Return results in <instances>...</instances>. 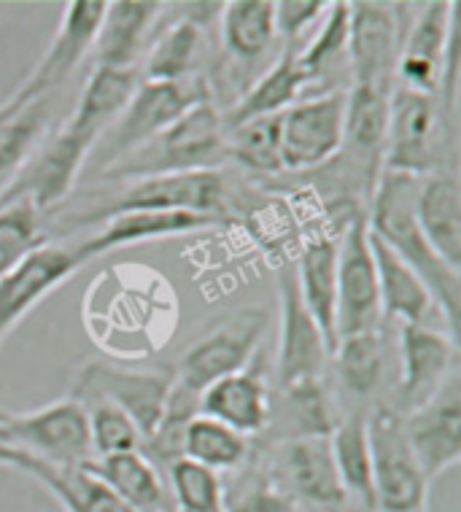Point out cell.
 <instances>
[{
    "instance_id": "obj_11",
    "label": "cell",
    "mask_w": 461,
    "mask_h": 512,
    "mask_svg": "<svg viewBox=\"0 0 461 512\" xmlns=\"http://www.w3.org/2000/svg\"><path fill=\"white\" fill-rule=\"evenodd\" d=\"M6 432L22 451L52 467H81L95 459L87 410L76 399H60L33 413L9 415Z\"/></svg>"
},
{
    "instance_id": "obj_31",
    "label": "cell",
    "mask_w": 461,
    "mask_h": 512,
    "mask_svg": "<svg viewBox=\"0 0 461 512\" xmlns=\"http://www.w3.org/2000/svg\"><path fill=\"white\" fill-rule=\"evenodd\" d=\"M30 477H36L65 512H135L87 467H52L36 461Z\"/></svg>"
},
{
    "instance_id": "obj_27",
    "label": "cell",
    "mask_w": 461,
    "mask_h": 512,
    "mask_svg": "<svg viewBox=\"0 0 461 512\" xmlns=\"http://www.w3.org/2000/svg\"><path fill=\"white\" fill-rule=\"evenodd\" d=\"M81 467H87L92 475H98L130 510L173 512L168 483H165L160 469L154 467V461L146 459L143 451L103 456V459H92Z\"/></svg>"
},
{
    "instance_id": "obj_46",
    "label": "cell",
    "mask_w": 461,
    "mask_h": 512,
    "mask_svg": "<svg viewBox=\"0 0 461 512\" xmlns=\"http://www.w3.org/2000/svg\"><path fill=\"white\" fill-rule=\"evenodd\" d=\"M9 415L11 413H6V410H0V424H6V421H9Z\"/></svg>"
},
{
    "instance_id": "obj_14",
    "label": "cell",
    "mask_w": 461,
    "mask_h": 512,
    "mask_svg": "<svg viewBox=\"0 0 461 512\" xmlns=\"http://www.w3.org/2000/svg\"><path fill=\"white\" fill-rule=\"evenodd\" d=\"M103 11H106L103 0H73V3H68L52 44L11 98L17 103H33L38 98L54 95L63 87L65 81L71 79V73L79 68L84 54L95 44Z\"/></svg>"
},
{
    "instance_id": "obj_30",
    "label": "cell",
    "mask_w": 461,
    "mask_h": 512,
    "mask_svg": "<svg viewBox=\"0 0 461 512\" xmlns=\"http://www.w3.org/2000/svg\"><path fill=\"white\" fill-rule=\"evenodd\" d=\"M391 92L375 87H354L346 95V133L343 146H351L356 157L367 162L370 176L378 170V159H383L386 133H389ZM378 178V176H375Z\"/></svg>"
},
{
    "instance_id": "obj_12",
    "label": "cell",
    "mask_w": 461,
    "mask_h": 512,
    "mask_svg": "<svg viewBox=\"0 0 461 512\" xmlns=\"http://www.w3.org/2000/svg\"><path fill=\"white\" fill-rule=\"evenodd\" d=\"M402 429L429 483L456 467L461 459L459 375L451 372L435 394L418 402L408 418H402Z\"/></svg>"
},
{
    "instance_id": "obj_45",
    "label": "cell",
    "mask_w": 461,
    "mask_h": 512,
    "mask_svg": "<svg viewBox=\"0 0 461 512\" xmlns=\"http://www.w3.org/2000/svg\"><path fill=\"white\" fill-rule=\"evenodd\" d=\"M36 461V456H30L27 451H22L17 442L11 440V434L6 432V424H0V467L22 469L25 475H30V469H33Z\"/></svg>"
},
{
    "instance_id": "obj_44",
    "label": "cell",
    "mask_w": 461,
    "mask_h": 512,
    "mask_svg": "<svg viewBox=\"0 0 461 512\" xmlns=\"http://www.w3.org/2000/svg\"><path fill=\"white\" fill-rule=\"evenodd\" d=\"M329 3L324 0H281L275 3V33L289 38L294 44L305 33V27L327 14Z\"/></svg>"
},
{
    "instance_id": "obj_28",
    "label": "cell",
    "mask_w": 461,
    "mask_h": 512,
    "mask_svg": "<svg viewBox=\"0 0 461 512\" xmlns=\"http://www.w3.org/2000/svg\"><path fill=\"white\" fill-rule=\"evenodd\" d=\"M308 81H311V76L302 71L300 62H297V46L289 44L281 52V57L273 62V68L243 95V100L235 106L224 127L251 122L259 116L284 114L286 108H292L300 100V92L308 87Z\"/></svg>"
},
{
    "instance_id": "obj_10",
    "label": "cell",
    "mask_w": 461,
    "mask_h": 512,
    "mask_svg": "<svg viewBox=\"0 0 461 512\" xmlns=\"http://www.w3.org/2000/svg\"><path fill=\"white\" fill-rule=\"evenodd\" d=\"M173 380L176 378H170L168 372L122 370V367H111V364L92 362L79 372V378L73 383L71 399L81 405L108 402V405L119 407L122 413L130 415V421L138 426V432L146 442L160 424Z\"/></svg>"
},
{
    "instance_id": "obj_24",
    "label": "cell",
    "mask_w": 461,
    "mask_h": 512,
    "mask_svg": "<svg viewBox=\"0 0 461 512\" xmlns=\"http://www.w3.org/2000/svg\"><path fill=\"white\" fill-rule=\"evenodd\" d=\"M416 221L432 246L453 273L461 267V195L456 178L432 173L421 178L416 195Z\"/></svg>"
},
{
    "instance_id": "obj_32",
    "label": "cell",
    "mask_w": 461,
    "mask_h": 512,
    "mask_svg": "<svg viewBox=\"0 0 461 512\" xmlns=\"http://www.w3.org/2000/svg\"><path fill=\"white\" fill-rule=\"evenodd\" d=\"M224 46L238 60H257L273 46L275 3L270 0H232L222 9Z\"/></svg>"
},
{
    "instance_id": "obj_15",
    "label": "cell",
    "mask_w": 461,
    "mask_h": 512,
    "mask_svg": "<svg viewBox=\"0 0 461 512\" xmlns=\"http://www.w3.org/2000/svg\"><path fill=\"white\" fill-rule=\"evenodd\" d=\"M270 469L297 504L305 502L324 512L359 510L340 483L329 437H294L284 442Z\"/></svg>"
},
{
    "instance_id": "obj_5",
    "label": "cell",
    "mask_w": 461,
    "mask_h": 512,
    "mask_svg": "<svg viewBox=\"0 0 461 512\" xmlns=\"http://www.w3.org/2000/svg\"><path fill=\"white\" fill-rule=\"evenodd\" d=\"M122 192L98 211L79 216V224H103L111 216L130 211H195L227 219V186L219 170L168 173L122 181Z\"/></svg>"
},
{
    "instance_id": "obj_20",
    "label": "cell",
    "mask_w": 461,
    "mask_h": 512,
    "mask_svg": "<svg viewBox=\"0 0 461 512\" xmlns=\"http://www.w3.org/2000/svg\"><path fill=\"white\" fill-rule=\"evenodd\" d=\"M224 221L227 219H222V216L195 211H130L106 219L98 235L81 240L76 246H79L84 262H89L92 256L106 254V251H114V248L208 230V227H219Z\"/></svg>"
},
{
    "instance_id": "obj_41",
    "label": "cell",
    "mask_w": 461,
    "mask_h": 512,
    "mask_svg": "<svg viewBox=\"0 0 461 512\" xmlns=\"http://www.w3.org/2000/svg\"><path fill=\"white\" fill-rule=\"evenodd\" d=\"M89 418V437H92V453L95 459L116 456V453L141 451L143 437L138 426L130 421L119 407L108 402H87L84 405Z\"/></svg>"
},
{
    "instance_id": "obj_36",
    "label": "cell",
    "mask_w": 461,
    "mask_h": 512,
    "mask_svg": "<svg viewBox=\"0 0 461 512\" xmlns=\"http://www.w3.org/2000/svg\"><path fill=\"white\" fill-rule=\"evenodd\" d=\"M294 502L267 464H243L224 483V512H297Z\"/></svg>"
},
{
    "instance_id": "obj_40",
    "label": "cell",
    "mask_w": 461,
    "mask_h": 512,
    "mask_svg": "<svg viewBox=\"0 0 461 512\" xmlns=\"http://www.w3.org/2000/svg\"><path fill=\"white\" fill-rule=\"evenodd\" d=\"M197 415H200V394L187 389L184 383L173 380V389H170L165 410H162L160 424H157L149 440L143 442V448L149 451L146 459H160L165 464L178 459L181 445H184V432H187V426L195 421Z\"/></svg>"
},
{
    "instance_id": "obj_39",
    "label": "cell",
    "mask_w": 461,
    "mask_h": 512,
    "mask_svg": "<svg viewBox=\"0 0 461 512\" xmlns=\"http://www.w3.org/2000/svg\"><path fill=\"white\" fill-rule=\"evenodd\" d=\"M41 246H46V232L36 205L30 200L0 205V278L22 265Z\"/></svg>"
},
{
    "instance_id": "obj_26",
    "label": "cell",
    "mask_w": 461,
    "mask_h": 512,
    "mask_svg": "<svg viewBox=\"0 0 461 512\" xmlns=\"http://www.w3.org/2000/svg\"><path fill=\"white\" fill-rule=\"evenodd\" d=\"M294 278L302 305L319 324L332 354L337 345V240L329 235L313 238L302 248Z\"/></svg>"
},
{
    "instance_id": "obj_6",
    "label": "cell",
    "mask_w": 461,
    "mask_h": 512,
    "mask_svg": "<svg viewBox=\"0 0 461 512\" xmlns=\"http://www.w3.org/2000/svg\"><path fill=\"white\" fill-rule=\"evenodd\" d=\"M367 440L373 456L375 512H426L429 480L410 451L402 418L391 407H378L367 418Z\"/></svg>"
},
{
    "instance_id": "obj_3",
    "label": "cell",
    "mask_w": 461,
    "mask_h": 512,
    "mask_svg": "<svg viewBox=\"0 0 461 512\" xmlns=\"http://www.w3.org/2000/svg\"><path fill=\"white\" fill-rule=\"evenodd\" d=\"M224 135L227 127L219 111L211 103H200L165 127L157 138H151L146 146L116 162L114 168L103 170V176L133 181L168 173L216 170V162L224 157Z\"/></svg>"
},
{
    "instance_id": "obj_7",
    "label": "cell",
    "mask_w": 461,
    "mask_h": 512,
    "mask_svg": "<svg viewBox=\"0 0 461 512\" xmlns=\"http://www.w3.org/2000/svg\"><path fill=\"white\" fill-rule=\"evenodd\" d=\"M445 111L440 100L399 87L391 92L389 133L383 170L426 178L440 165L445 151Z\"/></svg>"
},
{
    "instance_id": "obj_37",
    "label": "cell",
    "mask_w": 461,
    "mask_h": 512,
    "mask_svg": "<svg viewBox=\"0 0 461 512\" xmlns=\"http://www.w3.org/2000/svg\"><path fill=\"white\" fill-rule=\"evenodd\" d=\"M332 354H335L337 378L343 380V386L351 394L367 397V394H373L378 389V383L383 378V367H386L383 340L378 329L337 340Z\"/></svg>"
},
{
    "instance_id": "obj_1",
    "label": "cell",
    "mask_w": 461,
    "mask_h": 512,
    "mask_svg": "<svg viewBox=\"0 0 461 512\" xmlns=\"http://www.w3.org/2000/svg\"><path fill=\"white\" fill-rule=\"evenodd\" d=\"M135 87V71L95 68L81 89L79 103L68 122L49 141L38 143L36 151L17 170V176L0 192V205L30 200L38 213H46L63 203L71 195L92 149L116 122V116L122 114L127 100L133 98Z\"/></svg>"
},
{
    "instance_id": "obj_25",
    "label": "cell",
    "mask_w": 461,
    "mask_h": 512,
    "mask_svg": "<svg viewBox=\"0 0 461 512\" xmlns=\"http://www.w3.org/2000/svg\"><path fill=\"white\" fill-rule=\"evenodd\" d=\"M165 9L162 3L151 0H116L106 3L100 19L98 36H95V68H116V71H133V62L141 52L146 33Z\"/></svg>"
},
{
    "instance_id": "obj_35",
    "label": "cell",
    "mask_w": 461,
    "mask_h": 512,
    "mask_svg": "<svg viewBox=\"0 0 461 512\" xmlns=\"http://www.w3.org/2000/svg\"><path fill=\"white\" fill-rule=\"evenodd\" d=\"M203 49V27L195 19H178L162 30L146 57L143 81H184L195 76L197 57Z\"/></svg>"
},
{
    "instance_id": "obj_38",
    "label": "cell",
    "mask_w": 461,
    "mask_h": 512,
    "mask_svg": "<svg viewBox=\"0 0 461 512\" xmlns=\"http://www.w3.org/2000/svg\"><path fill=\"white\" fill-rule=\"evenodd\" d=\"M168 494L173 512H224V483L219 472L178 456L168 464Z\"/></svg>"
},
{
    "instance_id": "obj_22",
    "label": "cell",
    "mask_w": 461,
    "mask_h": 512,
    "mask_svg": "<svg viewBox=\"0 0 461 512\" xmlns=\"http://www.w3.org/2000/svg\"><path fill=\"white\" fill-rule=\"evenodd\" d=\"M370 248H373L375 273H378V297H381V316L399 321V324H418L432 327L437 302L426 289V283L410 270L383 240L370 232Z\"/></svg>"
},
{
    "instance_id": "obj_42",
    "label": "cell",
    "mask_w": 461,
    "mask_h": 512,
    "mask_svg": "<svg viewBox=\"0 0 461 512\" xmlns=\"http://www.w3.org/2000/svg\"><path fill=\"white\" fill-rule=\"evenodd\" d=\"M286 405L292 410L297 437H329L335 432L337 418L335 407L329 405V397L321 380H302L284 389Z\"/></svg>"
},
{
    "instance_id": "obj_16",
    "label": "cell",
    "mask_w": 461,
    "mask_h": 512,
    "mask_svg": "<svg viewBox=\"0 0 461 512\" xmlns=\"http://www.w3.org/2000/svg\"><path fill=\"white\" fill-rule=\"evenodd\" d=\"M84 265L79 246H41L0 278V345L11 329Z\"/></svg>"
},
{
    "instance_id": "obj_2",
    "label": "cell",
    "mask_w": 461,
    "mask_h": 512,
    "mask_svg": "<svg viewBox=\"0 0 461 512\" xmlns=\"http://www.w3.org/2000/svg\"><path fill=\"white\" fill-rule=\"evenodd\" d=\"M421 178L383 170L373 189V213L367 227L375 238L383 240L394 254L426 283V289L437 302L440 316L445 318L448 337L456 343L459 337V273H453L443 259L426 243L424 232L416 221V195Z\"/></svg>"
},
{
    "instance_id": "obj_43",
    "label": "cell",
    "mask_w": 461,
    "mask_h": 512,
    "mask_svg": "<svg viewBox=\"0 0 461 512\" xmlns=\"http://www.w3.org/2000/svg\"><path fill=\"white\" fill-rule=\"evenodd\" d=\"M348 27H351V3H329L327 19L319 27V33L305 49H297V62L308 76L321 73V68L329 60H335L337 54L348 46Z\"/></svg>"
},
{
    "instance_id": "obj_21",
    "label": "cell",
    "mask_w": 461,
    "mask_h": 512,
    "mask_svg": "<svg viewBox=\"0 0 461 512\" xmlns=\"http://www.w3.org/2000/svg\"><path fill=\"white\" fill-rule=\"evenodd\" d=\"M399 356H402V397L424 402L440 389L453 372L456 343L435 327L399 324Z\"/></svg>"
},
{
    "instance_id": "obj_17",
    "label": "cell",
    "mask_w": 461,
    "mask_h": 512,
    "mask_svg": "<svg viewBox=\"0 0 461 512\" xmlns=\"http://www.w3.org/2000/svg\"><path fill=\"white\" fill-rule=\"evenodd\" d=\"M456 3L435 0L418 11L408 38L397 54V71L402 89L421 92V95H440L445 54L456 36Z\"/></svg>"
},
{
    "instance_id": "obj_19",
    "label": "cell",
    "mask_w": 461,
    "mask_h": 512,
    "mask_svg": "<svg viewBox=\"0 0 461 512\" xmlns=\"http://www.w3.org/2000/svg\"><path fill=\"white\" fill-rule=\"evenodd\" d=\"M281 292V337H278V383L289 389L302 380H319L329 345L313 321L308 308L302 305L294 270H281L278 275Z\"/></svg>"
},
{
    "instance_id": "obj_33",
    "label": "cell",
    "mask_w": 461,
    "mask_h": 512,
    "mask_svg": "<svg viewBox=\"0 0 461 512\" xmlns=\"http://www.w3.org/2000/svg\"><path fill=\"white\" fill-rule=\"evenodd\" d=\"M224 157L238 162L240 168L259 173V176H273L284 170L281 159V114L259 116L251 122L227 127L224 135Z\"/></svg>"
},
{
    "instance_id": "obj_8",
    "label": "cell",
    "mask_w": 461,
    "mask_h": 512,
    "mask_svg": "<svg viewBox=\"0 0 461 512\" xmlns=\"http://www.w3.org/2000/svg\"><path fill=\"white\" fill-rule=\"evenodd\" d=\"M270 318L262 308H240L219 318L189 345L178 372V383L203 394L211 383L246 370Z\"/></svg>"
},
{
    "instance_id": "obj_29",
    "label": "cell",
    "mask_w": 461,
    "mask_h": 512,
    "mask_svg": "<svg viewBox=\"0 0 461 512\" xmlns=\"http://www.w3.org/2000/svg\"><path fill=\"white\" fill-rule=\"evenodd\" d=\"M329 448L340 475V483L351 496V502L364 512H375L373 491V456L367 440V418L354 413L337 421L335 432L329 434Z\"/></svg>"
},
{
    "instance_id": "obj_9",
    "label": "cell",
    "mask_w": 461,
    "mask_h": 512,
    "mask_svg": "<svg viewBox=\"0 0 461 512\" xmlns=\"http://www.w3.org/2000/svg\"><path fill=\"white\" fill-rule=\"evenodd\" d=\"M381 321L378 273L367 216L356 213L337 240V340L373 332Z\"/></svg>"
},
{
    "instance_id": "obj_34",
    "label": "cell",
    "mask_w": 461,
    "mask_h": 512,
    "mask_svg": "<svg viewBox=\"0 0 461 512\" xmlns=\"http://www.w3.org/2000/svg\"><path fill=\"white\" fill-rule=\"evenodd\" d=\"M181 456L195 464L213 469V472H235L251 456L249 437H243L230 426L213 421L208 415H197L184 432Z\"/></svg>"
},
{
    "instance_id": "obj_18",
    "label": "cell",
    "mask_w": 461,
    "mask_h": 512,
    "mask_svg": "<svg viewBox=\"0 0 461 512\" xmlns=\"http://www.w3.org/2000/svg\"><path fill=\"white\" fill-rule=\"evenodd\" d=\"M348 54L354 87H375L394 92V71L399 54L397 14L383 3H351Z\"/></svg>"
},
{
    "instance_id": "obj_4",
    "label": "cell",
    "mask_w": 461,
    "mask_h": 512,
    "mask_svg": "<svg viewBox=\"0 0 461 512\" xmlns=\"http://www.w3.org/2000/svg\"><path fill=\"white\" fill-rule=\"evenodd\" d=\"M200 103H208V84L197 73L184 81H143L89 157L100 170L114 168Z\"/></svg>"
},
{
    "instance_id": "obj_13",
    "label": "cell",
    "mask_w": 461,
    "mask_h": 512,
    "mask_svg": "<svg viewBox=\"0 0 461 512\" xmlns=\"http://www.w3.org/2000/svg\"><path fill=\"white\" fill-rule=\"evenodd\" d=\"M346 92L297 100L281 114V159L284 170H311L343 149Z\"/></svg>"
},
{
    "instance_id": "obj_23",
    "label": "cell",
    "mask_w": 461,
    "mask_h": 512,
    "mask_svg": "<svg viewBox=\"0 0 461 512\" xmlns=\"http://www.w3.org/2000/svg\"><path fill=\"white\" fill-rule=\"evenodd\" d=\"M200 413L251 437L270 424V391L265 380L246 367L211 383L200 394Z\"/></svg>"
}]
</instances>
